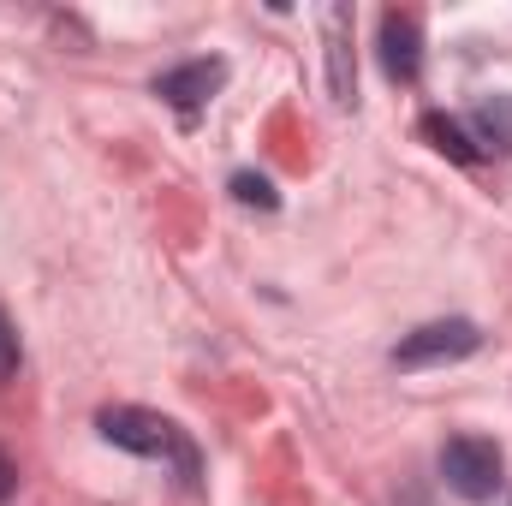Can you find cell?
I'll list each match as a JSON object with an SVG mask.
<instances>
[{"label": "cell", "mask_w": 512, "mask_h": 506, "mask_svg": "<svg viewBox=\"0 0 512 506\" xmlns=\"http://www.w3.org/2000/svg\"><path fill=\"white\" fill-rule=\"evenodd\" d=\"M233 197H239V203H256V209H274V185H268L262 173H239V179H233Z\"/></svg>", "instance_id": "9"}, {"label": "cell", "mask_w": 512, "mask_h": 506, "mask_svg": "<svg viewBox=\"0 0 512 506\" xmlns=\"http://www.w3.org/2000/svg\"><path fill=\"white\" fill-rule=\"evenodd\" d=\"M441 477L465 501H495L501 495V447L483 435H453L441 447Z\"/></svg>", "instance_id": "3"}, {"label": "cell", "mask_w": 512, "mask_h": 506, "mask_svg": "<svg viewBox=\"0 0 512 506\" xmlns=\"http://www.w3.org/2000/svg\"><path fill=\"white\" fill-rule=\"evenodd\" d=\"M96 429H102L114 447L137 453V459H173L185 483L197 477V453H191V441L179 435V423H167V417H155V411H143V405H108V411L96 417Z\"/></svg>", "instance_id": "1"}, {"label": "cell", "mask_w": 512, "mask_h": 506, "mask_svg": "<svg viewBox=\"0 0 512 506\" xmlns=\"http://www.w3.org/2000/svg\"><path fill=\"white\" fill-rule=\"evenodd\" d=\"M322 30H328V84H334V102H352V84H358V66H352V12L328 6Z\"/></svg>", "instance_id": "6"}, {"label": "cell", "mask_w": 512, "mask_h": 506, "mask_svg": "<svg viewBox=\"0 0 512 506\" xmlns=\"http://www.w3.org/2000/svg\"><path fill=\"white\" fill-rule=\"evenodd\" d=\"M483 346V328L465 322V316H447V322H423L411 328L399 346H393V364L399 370H429V364H459Z\"/></svg>", "instance_id": "2"}, {"label": "cell", "mask_w": 512, "mask_h": 506, "mask_svg": "<svg viewBox=\"0 0 512 506\" xmlns=\"http://www.w3.org/2000/svg\"><path fill=\"white\" fill-rule=\"evenodd\" d=\"M471 143L477 155H512V96H489L471 108Z\"/></svg>", "instance_id": "7"}, {"label": "cell", "mask_w": 512, "mask_h": 506, "mask_svg": "<svg viewBox=\"0 0 512 506\" xmlns=\"http://www.w3.org/2000/svg\"><path fill=\"white\" fill-rule=\"evenodd\" d=\"M221 84H227V60H185V66H173V72L155 78V96L173 102L179 114H191V108H203Z\"/></svg>", "instance_id": "5"}, {"label": "cell", "mask_w": 512, "mask_h": 506, "mask_svg": "<svg viewBox=\"0 0 512 506\" xmlns=\"http://www.w3.org/2000/svg\"><path fill=\"white\" fill-rule=\"evenodd\" d=\"M423 137H429L441 155H453V161H477V143H471V131L459 126V120H447V114H423Z\"/></svg>", "instance_id": "8"}, {"label": "cell", "mask_w": 512, "mask_h": 506, "mask_svg": "<svg viewBox=\"0 0 512 506\" xmlns=\"http://www.w3.org/2000/svg\"><path fill=\"white\" fill-rule=\"evenodd\" d=\"M12 489H18V465H12V459H6V453H0V501H6V495H12Z\"/></svg>", "instance_id": "11"}, {"label": "cell", "mask_w": 512, "mask_h": 506, "mask_svg": "<svg viewBox=\"0 0 512 506\" xmlns=\"http://www.w3.org/2000/svg\"><path fill=\"white\" fill-rule=\"evenodd\" d=\"M18 370V334H12V322H6V310H0V381Z\"/></svg>", "instance_id": "10"}, {"label": "cell", "mask_w": 512, "mask_h": 506, "mask_svg": "<svg viewBox=\"0 0 512 506\" xmlns=\"http://www.w3.org/2000/svg\"><path fill=\"white\" fill-rule=\"evenodd\" d=\"M382 72L393 84H417V72H423V24H417V12H382Z\"/></svg>", "instance_id": "4"}]
</instances>
